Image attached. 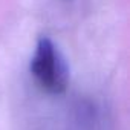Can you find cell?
I'll return each instance as SVG.
<instances>
[{
    "label": "cell",
    "instance_id": "6da1fadb",
    "mask_svg": "<svg viewBox=\"0 0 130 130\" xmlns=\"http://www.w3.org/2000/svg\"><path fill=\"white\" fill-rule=\"evenodd\" d=\"M31 74L41 89L49 93L58 95L68 87L69 72L66 63L47 37H41L37 43L34 57L31 60Z\"/></svg>",
    "mask_w": 130,
    "mask_h": 130
}]
</instances>
